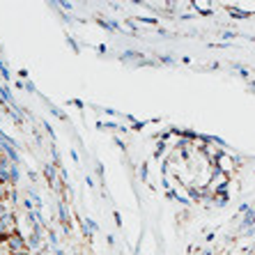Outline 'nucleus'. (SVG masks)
Wrapping results in <instances>:
<instances>
[]
</instances>
